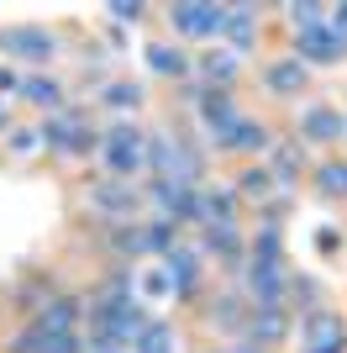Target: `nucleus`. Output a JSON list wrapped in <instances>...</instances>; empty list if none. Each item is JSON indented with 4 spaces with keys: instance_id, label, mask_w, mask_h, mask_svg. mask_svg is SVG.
Masks as SVG:
<instances>
[{
    "instance_id": "nucleus-1",
    "label": "nucleus",
    "mask_w": 347,
    "mask_h": 353,
    "mask_svg": "<svg viewBox=\"0 0 347 353\" xmlns=\"http://www.w3.org/2000/svg\"><path fill=\"white\" fill-rule=\"evenodd\" d=\"M101 143H105V169H111V174H137L147 163V137L137 132V127H127V121L111 127Z\"/></svg>"
},
{
    "instance_id": "nucleus-2",
    "label": "nucleus",
    "mask_w": 347,
    "mask_h": 353,
    "mask_svg": "<svg viewBox=\"0 0 347 353\" xmlns=\"http://www.w3.org/2000/svg\"><path fill=\"white\" fill-rule=\"evenodd\" d=\"M169 21H174L179 37H216V32H227V6L179 0V6H169Z\"/></svg>"
},
{
    "instance_id": "nucleus-3",
    "label": "nucleus",
    "mask_w": 347,
    "mask_h": 353,
    "mask_svg": "<svg viewBox=\"0 0 347 353\" xmlns=\"http://www.w3.org/2000/svg\"><path fill=\"white\" fill-rule=\"evenodd\" d=\"M37 137H43L48 148H58V153H90V148L101 143V137L90 132L85 121L74 117V111H53V117L37 127Z\"/></svg>"
},
{
    "instance_id": "nucleus-4",
    "label": "nucleus",
    "mask_w": 347,
    "mask_h": 353,
    "mask_svg": "<svg viewBox=\"0 0 347 353\" xmlns=\"http://www.w3.org/2000/svg\"><path fill=\"white\" fill-rule=\"evenodd\" d=\"M147 159H153V169H158L163 179H179V185H189V179L200 174V159H195L185 143H174V137H153V143H147Z\"/></svg>"
},
{
    "instance_id": "nucleus-5",
    "label": "nucleus",
    "mask_w": 347,
    "mask_h": 353,
    "mask_svg": "<svg viewBox=\"0 0 347 353\" xmlns=\"http://www.w3.org/2000/svg\"><path fill=\"white\" fill-rule=\"evenodd\" d=\"M53 32L43 27H11V32H0V53H11V59L21 63H48L53 59Z\"/></svg>"
},
{
    "instance_id": "nucleus-6",
    "label": "nucleus",
    "mask_w": 347,
    "mask_h": 353,
    "mask_svg": "<svg viewBox=\"0 0 347 353\" xmlns=\"http://www.w3.org/2000/svg\"><path fill=\"white\" fill-rule=\"evenodd\" d=\"M347 348V327L342 316L332 311H316L311 322H305V353H342Z\"/></svg>"
},
{
    "instance_id": "nucleus-7",
    "label": "nucleus",
    "mask_w": 347,
    "mask_h": 353,
    "mask_svg": "<svg viewBox=\"0 0 347 353\" xmlns=\"http://www.w3.org/2000/svg\"><path fill=\"white\" fill-rule=\"evenodd\" d=\"M153 195H158V206L169 211L174 221L200 216V190H189V185H179V179H158V185H153Z\"/></svg>"
},
{
    "instance_id": "nucleus-8",
    "label": "nucleus",
    "mask_w": 347,
    "mask_h": 353,
    "mask_svg": "<svg viewBox=\"0 0 347 353\" xmlns=\"http://www.w3.org/2000/svg\"><path fill=\"white\" fill-rule=\"evenodd\" d=\"M342 48H347V37H337L326 21L300 32V63H332V59H342Z\"/></svg>"
},
{
    "instance_id": "nucleus-9",
    "label": "nucleus",
    "mask_w": 347,
    "mask_h": 353,
    "mask_svg": "<svg viewBox=\"0 0 347 353\" xmlns=\"http://www.w3.org/2000/svg\"><path fill=\"white\" fill-rule=\"evenodd\" d=\"M200 117H205V127H211V132H216V143H227L231 137V127H237V101H231L227 90H211V95H205L200 101Z\"/></svg>"
},
{
    "instance_id": "nucleus-10",
    "label": "nucleus",
    "mask_w": 347,
    "mask_h": 353,
    "mask_svg": "<svg viewBox=\"0 0 347 353\" xmlns=\"http://www.w3.org/2000/svg\"><path fill=\"white\" fill-rule=\"evenodd\" d=\"M195 285H200V259L174 243L169 248V290L174 295H195Z\"/></svg>"
},
{
    "instance_id": "nucleus-11",
    "label": "nucleus",
    "mask_w": 347,
    "mask_h": 353,
    "mask_svg": "<svg viewBox=\"0 0 347 353\" xmlns=\"http://www.w3.org/2000/svg\"><path fill=\"white\" fill-rule=\"evenodd\" d=\"M11 353H79V338L74 332H21V338L11 343Z\"/></svg>"
},
{
    "instance_id": "nucleus-12",
    "label": "nucleus",
    "mask_w": 347,
    "mask_h": 353,
    "mask_svg": "<svg viewBox=\"0 0 347 353\" xmlns=\"http://www.w3.org/2000/svg\"><path fill=\"white\" fill-rule=\"evenodd\" d=\"M300 132L311 137V143H332V137L347 132V121H342V111H332V105H311L305 121H300Z\"/></svg>"
},
{
    "instance_id": "nucleus-13",
    "label": "nucleus",
    "mask_w": 347,
    "mask_h": 353,
    "mask_svg": "<svg viewBox=\"0 0 347 353\" xmlns=\"http://www.w3.org/2000/svg\"><path fill=\"white\" fill-rule=\"evenodd\" d=\"M284 311H279V306H263L258 311V316H253V322H247V343H253V348H263V343H279V338H284Z\"/></svg>"
},
{
    "instance_id": "nucleus-14",
    "label": "nucleus",
    "mask_w": 347,
    "mask_h": 353,
    "mask_svg": "<svg viewBox=\"0 0 347 353\" xmlns=\"http://www.w3.org/2000/svg\"><path fill=\"white\" fill-rule=\"evenodd\" d=\"M269 90H279V95H300L305 90V63L300 59H279V63H269Z\"/></svg>"
},
{
    "instance_id": "nucleus-15",
    "label": "nucleus",
    "mask_w": 347,
    "mask_h": 353,
    "mask_svg": "<svg viewBox=\"0 0 347 353\" xmlns=\"http://www.w3.org/2000/svg\"><path fill=\"white\" fill-rule=\"evenodd\" d=\"M200 216L205 227H231V216H237V201H231V190H200Z\"/></svg>"
},
{
    "instance_id": "nucleus-16",
    "label": "nucleus",
    "mask_w": 347,
    "mask_h": 353,
    "mask_svg": "<svg viewBox=\"0 0 347 353\" xmlns=\"http://www.w3.org/2000/svg\"><path fill=\"white\" fill-rule=\"evenodd\" d=\"M221 148H237V153H263V148H269V127H263V121H237V127H231V137Z\"/></svg>"
},
{
    "instance_id": "nucleus-17",
    "label": "nucleus",
    "mask_w": 347,
    "mask_h": 353,
    "mask_svg": "<svg viewBox=\"0 0 347 353\" xmlns=\"http://www.w3.org/2000/svg\"><path fill=\"white\" fill-rule=\"evenodd\" d=\"M74 316H79V301H53V306H43V316H37V332H69Z\"/></svg>"
},
{
    "instance_id": "nucleus-18",
    "label": "nucleus",
    "mask_w": 347,
    "mask_h": 353,
    "mask_svg": "<svg viewBox=\"0 0 347 353\" xmlns=\"http://www.w3.org/2000/svg\"><path fill=\"white\" fill-rule=\"evenodd\" d=\"M147 63H153L158 74H174V79L189 74V59L179 53V48H169V43H147Z\"/></svg>"
},
{
    "instance_id": "nucleus-19",
    "label": "nucleus",
    "mask_w": 347,
    "mask_h": 353,
    "mask_svg": "<svg viewBox=\"0 0 347 353\" xmlns=\"http://www.w3.org/2000/svg\"><path fill=\"white\" fill-rule=\"evenodd\" d=\"M253 16H258V6H237V11H227V37L237 48H253V37H258Z\"/></svg>"
},
{
    "instance_id": "nucleus-20",
    "label": "nucleus",
    "mask_w": 347,
    "mask_h": 353,
    "mask_svg": "<svg viewBox=\"0 0 347 353\" xmlns=\"http://www.w3.org/2000/svg\"><path fill=\"white\" fill-rule=\"evenodd\" d=\"M101 105H111V111H137L143 105V85H132V79H116V85L101 90Z\"/></svg>"
},
{
    "instance_id": "nucleus-21",
    "label": "nucleus",
    "mask_w": 347,
    "mask_h": 353,
    "mask_svg": "<svg viewBox=\"0 0 347 353\" xmlns=\"http://www.w3.org/2000/svg\"><path fill=\"white\" fill-rule=\"evenodd\" d=\"M132 348H137V353H174V327L169 322H147Z\"/></svg>"
},
{
    "instance_id": "nucleus-22",
    "label": "nucleus",
    "mask_w": 347,
    "mask_h": 353,
    "mask_svg": "<svg viewBox=\"0 0 347 353\" xmlns=\"http://www.w3.org/2000/svg\"><path fill=\"white\" fill-rule=\"evenodd\" d=\"M90 201H95L101 211H132L137 206V190H127V185H95Z\"/></svg>"
},
{
    "instance_id": "nucleus-23",
    "label": "nucleus",
    "mask_w": 347,
    "mask_h": 353,
    "mask_svg": "<svg viewBox=\"0 0 347 353\" xmlns=\"http://www.w3.org/2000/svg\"><path fill=\"white\" fill-rule=\"evenodd\" d=\"M205 248L221 253V259H237V253H242V243H237V221H231V227H205Z\"/></svg>"
},
{
    "instance_id": "nucleus-24",
    "label": "nucleus",
    "mask_w": 347,
    "mask_h": 353,
    "mask_svg": "<svg viewBox=\"0 0 347 353\" xmlns=\"http://www.w3.org/2000/svg\"><path fill=\"white\" fill-rule=\"evenodd\" d=\"M21 95L37 105H58L63 101V90H58V79H43V74H32V79H21Z\"/></svg>"
},
{
    "instance_id": "nucleus-25",
    "label": "nucleus",
    "mask_w": 347,
    "mask_h": 353,
    "mask_svg": "<svg viewBox=\"0 0 347 353\" xmlns=\"http://www.w3.org/2000/svg\"><path fill=\"white\" fill-rule=\"evenodd\" d=\"M316 190L321 195H347V163H321L316 169Z\"/></svg>"
},
{
    "instance_id": "nucleus-26",
    "label": "nucleus",
    "mask_w": 347,
    "mask_h": 353,
    "mask_svg": "<svg viewBox=\"0 0 347 353\" xmlns=\"http://www.w3.org/2000/svg\"><path fill=\"white\" fill-rule=\"evenodd\" d=\"M200 69H205V79H211V85L227 90L231 74H237V59H231V53H211V59H200Z\"/></svg>"
},
{
    "instance_id": "nucleus-27",
    "label": "nucleus",
    "mask_w": 347,
    "mask_h": 353,
    "mask_svg": "<svg viewBox=\"0 0 347 353\" xmlns=\"http://www.w3.org/2000/svg\"><path fill=\"white\" fill-rule=\"evenodd\" d=\"M237 190L253 195V201H269V195H274V174H269V169H247V174L237 179Z\"/></svg>"
},
{
    "instance_id": "nucleus-28",
    "label": "nucleus",
    "mask_w": 347,
    "mask_h": 353,
    "mask_svg": "<svg viewBox=\"0 0 347 353\" xmlns=\"http://www.w3.org/2000/svg\"><path fill=\"white\" fill-rule=\"evenodd\" d=\"M174 232H179V221H153V227H147V248H153V253H169L174 248Z\"/></svg>"
},
{
    "instance_id": "nucleus-29",
    "label": "nucleus",
    "mask_w": 347,
    "mask_h": 353,
    "mask_svg": "<svg viewBox=\"0 0 347 353\" xmlns=\"http://www.w3.org/2000/svg\"><path fill=\"white\" fill-rule=\"evenodd\" d=\"M289 21H295V27H300V32L321 27V6H311V0H305V6H289Z\"/></svg>"
},
{
    "instance_id": "nucleus-30",
    "label": "nucleus",
    "mask_w": 347,
    "mask_h": 353,
    "mask_svg": "<svg viewBox=\"0 0 347 353\" xmlns=\"http://www.w3.org/2000/svg\"><path fill=\"white\" fill-rule=\"evenodd\" d=\"M216 322L221 327H242V306H237V295H221V301H216Z\"/></svg>"
},
{
    "instance_id": "nucleus-31",
    "label": "nucleus",
    "mask_w": 347,
    "mask_h": 353,
    "mask_svg": "<svg viewBox=\"0 0 347 353\" xmlns=\"http://www.w3.org/2000/svg\"><path fill=\"white\" fill-rule=\"evenodd\" d=\"M279 179H284V185H289V179H295V174H300V153H295V148H279Z\"/></svg>"
},
{
    "instance_id": "nucleus-32",
    "label": "nucleus",
    "mask_w": 347,
    "mask_h": 353,
    "mask_svg": "<svg viewBox=\"0 0 347 353\" xmlns=\"http://www.w3.org/2000/svg\"><path fill=\"white\" fill-rule=\"evenodd\" d=\"M116 21H143V0H111Z\"/></svg>"
},
{
    "instance_id": "nucleus-33",
    "label": "nucleus",
    "mask_w": 347,
    "mask_h": 353,
    "mask_svg": "<svg viewBox=\"0 0 347 353\" xmlns=\"http://www.w3.org/2000/svg\"><path fill=\"white\" fill-rule=\"evenodd\" d=\"M37 143H43L37 132H16V137H11V148H16V153H37Z\"/></svg>"
},
{
    "instance_id": "nucleus-34",
    "label": "nucleus",
    "mask_w": 347,
    "mask_h": 353,
    "mask_svg": "<svg viewBox=\"0 0 347 353\" xmlns=\"http://www.w3.org/2000/svg\"><path fill=\"white\" fill-rule=\"evenodd\" d=\"M326 27H332L337 37H347V6H337V11H332V21H326Z\"/></svg>"
},
{
    "instance_id": "nucleus-35",
    "label": "nucleus",
    "mask_w": 347,
    "mask_h": 353,
    "mask_svg": "<svg viewBox=\"0 0 347 353\" xmlns=\"http://www.w3.org/2000/svg\"><path fill=\"white\" fill-rule=\"evenodd\" d=\"M316 243H321V253H337V232H332V227H321Z\"/></svg>"
},
{
    "instance_id": "nucleus-36",
    "label": "nucleus",
    "mask_w": 347,
    "mask_h": 353,
    "mask_svg": "<svg viewBox=\"0 0 347 353\" xmlns=\"http://www.w3.org/2000/svg\"><path fill=\"white\" fill-rule=\"evenodd\" d=\"M0 90H21V79H16L11 69H0Z\"/></svg>"
},
{
    "instance_id": "nucleus-37",
    "label": "nucleus",
    "mask_w": 347,
    "mask_h": 353,
    "mask_svg": "<svg viewBox=\"0 0 347 353\" xmlns=\"http://www.w3.org/2000/svg\"><path fill=\"white\" fill-rule=\"evenodd\" d=\"M6 121H11V117H6V111H0V127H6Z\"/></svg>"
}]
</instances>
